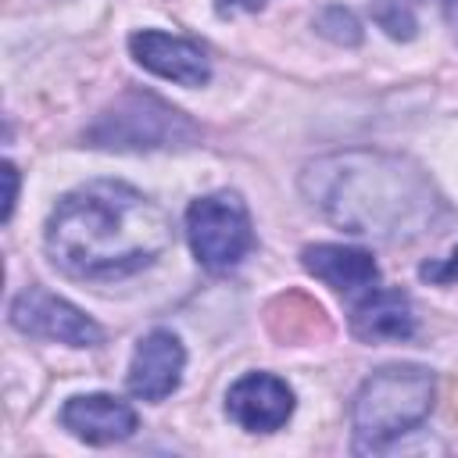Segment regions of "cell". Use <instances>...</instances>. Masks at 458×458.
<instances>
[{"label": "cell", "instance_id": "obj_2", "mask_svg": "<svg viewBox=\"0 0 458 458\" xmlns=\"http://www.w3.org/2000/svg\"><path fill=\"white\" fill-rule=\"evenodd\" d=\"M172 247V218L157 200L118 179H93L57 200L47 218L50 261L86 283L125 279Z\"/></svg>", "mask_w": 458, "mask_h": 458}, {"label": "cell", "instance_id": "obj_3", "mask_svg": "<svg viewBox=\"0 0 458 458\" xmlns=\"http://www.w3.org/2000/svg\"><path fill=\"white\" fill-rule=\"evenodd\" d=\"M437 383L426 365H383L376 369L354 394L351 426H354V451H383L397 437L411 433L433 411Z\"/></svg>", "mask_w": 458, "mask_h": 458}, {"label": "cell", "instance_id": "obj_5", "mask_svg": "<svg viewBox=\"0 0 458 458\" xmlns=\"http://www.w3.org/2000/svg\"><path fill=\"white\" fill-rule=\"evenodd\" d=\"M186 240H190L193 258L208 272L236 268L254 247L250 211L240 200V193L218 190V193L197 197L186 208Z\"/></svg>", "mask_w": 458, "mask_h": 458}, {"label": "cell", "instance_id": "obj_13", "mask_svg": "<svg viewBox=\"0 0 458 458\" xmlns=\"http://www.w3.org/2000/svg\"><path fill=\"white\" fill-rule=\"evenodd\" d=\"M268 329L276 340L283 344H308V340H322L329 336V318L322 311L318 301H311L308 293H279L268 308H265Z\"/></svg>", "mask_w": 458, "mask_h": 458}, {"label": "cell", "instance_id": "obj_18", "mask_svg": "<svg viewBox=\"0 0 458 458\" xmlns=\"http://www.w3.org/2000/svg\"><path fill=\"white\" fill-rule=\"evenodd\" d=\"M268 0H215L218 14H233V11H261Z\"/></svg>", "mask_w": 458, "mask_h": 458}, {"label": "cell", "instance_id": "obj_9", "mask_svg": "<svg viewBox=\"0 0 458 458\" xmlns=\"http://www.w3.org/2000/svg\"><path fill=\"white\" fill-rule=\"evenodd\" d=\"M182 365H186L182 340L172 329H150L132 351L125 383L140 401H165L168 394L179 390Z\"/></svg>", "mask_w": 458, "mask_h": 458}, {"label": "cell", "instance_id": "obj_4", "mask_svg": "<svg viewBox=\"0 0 458 458\" xmlns=\"http://www.w3.org/2000/svg\"><path fill=\"white\" fill-rule=\"evenodd\" d=\"M197 140L200 129L193 125V118L165 104L161 97L140 89L122 93L86 129V143L104 150H172V147H193Z\"/></svg>", "mask_w": 458, "mask_h": 458}, {"label": "cell", "instance_id": "obj_11", "mask_svg": "<svg viewBox=\"0 0 458 458\" xmlns=\"http://www.w3.org/2000/svg\"><path fill=\"white\" fill-rule=\"evenodd\" d=\"M301 265L336 293H361L372 290L379 279L376 258L361 247L344 243H311L301 250Z\"/></svg>", "mask_w": 458, "mask_h": 458}, {"label": "cell", "instance_id": "obj_19", "mask_svg": "<svg viewBox=\"0 0 458 458\" xmlns=\"http://www.w3.org/2000/svg\"><path fill=\"white\" fill-rule=\"evenodd\" d=\"M437 7H440V14H444V21L454 29V36H458V0H437Z\"/></svg>", "mask_w": 458, "mask_h": 458}, {"label": "cell", "instance_id": "obj_1", "mask_svg": "<svg viewBox=\"0 0 458 458\" xmlns=\"http://www.w3.org/2000/svg\"><path fill=\"white\" fill-rule=\"evenodd\" d=\"M301 193L333 225L354 236L408 243L444 218L429 172L390 150H336L301 168Z\"/></svg>", "mask_w": 458, "mask_h": 458}, {"label": "cell", "instance_id": "obj_7", "mask_svg": "<svg viewBox=\"0 0 458 458\" xmlns=\"http://www.w3.org/2000/svg\"><path fill=\"white\" fill-rule=\"evenodd\" d=\"M225 415L247 433H276L293 415V390L272 372H247L229 386Z\"/></svg>", "mask_w": 458, "mask_h": 458}, {"label": "cell", "instance_id": "obj_6", "mask_svg": "<svg viewBox=\"0 0 458 458\" xmlns=\"http://www.w3.org/2000/svg\"><path fill=\"white\" fill-rule=\"evenodd\" d=\"M11 326L25 336H39V340H57L68 347H97L104 340V329L79 311L75 304H68L64 297L43 290V286H29L11 301L7 311Z\"/></svg>", "mask_w": 458, "mask_h": 458}, {"label": "cell", "instance_id": "obj_8", "mask_svg": "<svg viewBox=\"0 0 458 458\" xmlns=\"http://www.w3.org/2000/svg\"><path fill=\"white\" fill-rule=\"evenodd\" d=\"M129 50L140 68L179 82V86H204L211 79V61L208 50L193 39L161 32V29H140L129 36Z\"/></svg>", "mask_w": 458, "mask_h": 458}, {"label": "cell", "instance_id": "obj_12", "mask_svg": "<svg viewBox=\"0 0 458 458\" xmlns=\"http://www.w3.org/2000/svg\"><path fill=\"white\" fill-rule=\"evenodd\" d=\"M351 333L365 344L408 340L415 333V311L401 290H369L351 311Z\"/></svg>", "mask_w": 458, "mask_h": 458}, {"label": "cell", "instance_id": "obj_10", "mask_svg": "<svg viewBox=\"0 0 458 458\" xmlns=\"http://www.w3.org/2000/svg\"><path fill=\"white\" fill-rule=\"evenodd\" d=\"M61 426L72 437H79V440H86L93 447H104V444H118V440L132 437L140 419L114 394H79V397L64 401Z\"/></svg>", "mask_w": 458, "mask_h": 458}, {"label": "cell", "instance_id": "obj_15", "mask_svg": "<svg viewBox=\"0 0 458 458\" xmlns=\"http://www.w3.org/2000/svg\"><path fill=\"white\" fill-rule=\"evenodd\" d=\"M372 18L379 21V29H386L390 39H411L415 36V14H411L408 0H376Z\"/></svg>", "mask_w": 458, "mask_h": 458}, {"label": "cell", "instance_id": "obj_16", "mask_svg": "<svg viewBox=\"0 0 458 458\" xmlns=\"http://www.w3.org/2000/svg\"><path fill=\"white\" fill-rule=\"evenodd\" d=\"M419 276L429 279V283H454V279H458V247H454L451 258H444V261H426V265L419 268Z\"/></svg>", "mask_w": 458, "mask_h": 458}, {"label": "cell", "instance_id": "obj_17", "mask_svg": "<svg viewBox=\"0 0 458 458\" xmlns=\"http://www.w3.org/2000/svg\"><path fill=\"white\" fill-rule=\"evenodd\" d=\"M4 182H7V193H4V222H7L14 211V200H18V168L11 161H4Z\"/></svg>", "mask_w": 458, "mask_h": 458}, {"label": "cell", "instance_id": "obj_14", "mask_svg": "<svg viewBox=\"0 0 458 458\" xmlns=\"http://www.w3.org/2000/svg\"><path fill=\"white\" fill-rule=\"evenodd\" d=\"M315 29H318L326 39L340 43V47H358V43H361V21L354 18V11L340 7V4L322 7V11L315 14Z\"/></svg>", "mask_w": 458, "mask_h": 458}]
</instances>
